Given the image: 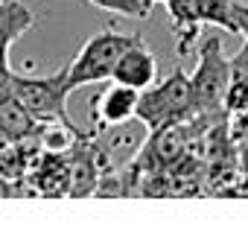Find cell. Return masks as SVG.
Listing matches in <instances>:
<instances>
[{
    "label": "cell",
    "instance_id": "cell-7",
    "mask_svg": "<svg viewBox=\"0 0 248 251\" xmlns=\"http://www.w3.org/2000/svg\"><path fill=\"white\" fill-rule=\"evenodd\" d=\"M137 102H140V91L128 88L120 82H111L94 108V120L97 126H114V123H125L131 117H137Z\"/></svg>",
    "mask_w": 248,
    "mask_h": 251
},
{
    "label": "cell",
    "instance_id": "cell-4",
    "mask_svg": "<svg viewBox=\"0 0 248 251\" xmlns=\"http://www.w3.org/2000/svg\"><path fill=\"white\" fill-rule=\"evenodd\" d=\"M12 91L24 102V108L41 126L62 123V126H70V128H79L67 114L70 88H67V70L64 67L50 73V76H24V73L12 70Z\"/></svg>",
    "mask_w": 248,
    "mask_h": 251
},
{
    "label": "cell",
    "instance_id": "cell-8",
    "mask_svg": "<svg viewBox=\"0 0 248 251\" xmlns=\"http://www.w3.org/2000/svg\"><path fill=\"white\" fill-rule=\"evenodd\" d=\"M35 24V15L21 0H0V56H9L12 44L29 32Z\"/></svg>",
    "mask_w": 248,
    "mask_h": 251
},
{
    "label": "cell",
    "instance_id": "cell-9",
    "mask_svg": "<svg viewBox=\"0 0 248 251\" xmlns=\"http://www.w3.org/2000/svg\"><path fill=\"white\" fill-rule=\"evenodd\" d=\"M91 6L97 9H105V12H114L120 18H134V21H146L155 9L152 0H88Z\"/></svg>",
    "mask_w": 248,
    "mask_h": 251
},
{
    "label": "cell",
    "instance_id": "cell-3",
    "mask_svg": "<svg viewBox=\"0 0 248 251\" xmlns=\"http://www.w3.org/2000/svg\"><path fill=\"white\" fill-rule=\"evenodd\" d=\"M231 73H234V67H231V59L222 50V38L219 35H207L201 41V47H198L196 70L190 73V85H193L198 117H216L219 114V108L225 105Z\"/></svg>",
    "mask_w": 248,
    "mask_h": 251
},
{
    "label": "cell",
    "instance_id": "cell-5",
    "mask_svg": "<svg viewBox=\"0 0 248 251\" xmlns=\"http://www.w3.org/2000/svg\"><path fill=\"white\" fill-rule=\"evenodd\" d=\"M164 9H167V15L173 21L181 56L187 53V47L196 41V35H198V29L204 24L228 29V32H237L231 0H167Z\"/></svg>",
    "mask_w": 248,
    "mask_h": 251
},
{
    "label": "cell",
    "instance_id": "cell-10",
    "mask_svg": "<svg viewBox=\"0 0 248 251\" xmlns=\"http://www.w3.org/2000/svg\"><path fill=\"white\" fill-rule=\"evenodd\" d=\"M231 12H234V26H237V32L246 35V41H248V3L231 0Z\"/></svg>",
    "mask_w": 248,
    "mask_h": 251
},
{
    "label": "cell",
    "instance_id": "cell-1",
    "mask_svg": "<svg viewBox=\"0 0 248 251\" xmlns=\"http://www.w3.org/2000/svg\"><path fill=\"white\" fill-rule=\"evenodd\" d=\"M137 117L149 126V131L164 128V126H181V123L196 120L198 108H196L190 73H184L181 67H175L164 82H155L146 91H140Z\"/></svg>",
    "mask_w": 248,
    "mask_h": 251
},
{
    "label": "cell",
    "instance_id": "cell-6",
    "mask_svg": "<svg viewBox=\"0 0 248 251\" xmlns=\"http://www.w3.org/2000/svg\"><path fill=\"white\" fill-rule=\"evenodd\" d=\"M111 82H120L137 91H146L149 85L158 82V59L143 38H137L134 44H128L123 50V56L117 59V67L111 73Z\"/></svg>",
    "mask_w": 248,
    "mask_h": 251
},
{
    "label": "cell",
    "instance_id": "cell-11",
    "mask_svg": "<svg viewBox=\"0 0 248 251\" xmlns=\"http://www.w3.org/2000/svg\"><path fill=\"white\" fill-rule=\"evenodd\" d=\"M152 3H155V6H158V3H167V0H152Z\"/></svg>",
    "mask_w": 248,
    "mask_h": 251
},
{
    "label": "cell",
    "instance_id": "cell-2",
    "mask_svg": "<svg viewBox=\"0 0 248 251\" xmlns=\"http://www.w3.org/2000/svg\"><path fill=\"white\" fill-rule=\"evenodd\" d=\"M140 35L137 32H120V29H102L97 35H91L82 50L76 53V59L67 64V88L70 94L85 88V85H97V82H111V73L117 67V59L123 56L128 44H134Z\"/></svg>",
    "mask_w": 248,
    "mask_h": 251
}]
</instances>
